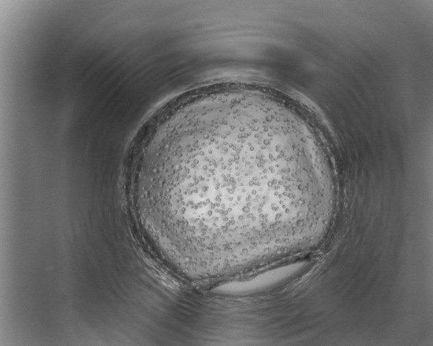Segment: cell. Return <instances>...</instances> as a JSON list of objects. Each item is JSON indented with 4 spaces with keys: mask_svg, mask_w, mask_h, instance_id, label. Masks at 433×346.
I'll return each instance as SVG.
<instances>
[{
    "mask_svg": "<svg viewBox=\"0 0 433 346\" xmlns=\"http://www.w3.org/2000/svg\"><path fill=\"white\" fill-rule=\"evenodd\" d=\"M245 129L240 122L211 119L157 139L143 159L140 180L161 238L221 255L258 242L269 207L245 178Z\"/></svg>",
    "mask_w": 433,
    "mask_h": 346,
    "instance_id": "1",
    "label": "cell"
}]
</instances>
